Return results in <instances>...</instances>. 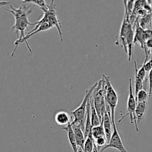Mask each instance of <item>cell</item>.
Instances as JSON below:
<instances>
[{"label":"cell","mask_w":152,"mask_h":152,"mask_svg":"<svg viewBox=\"0 0 152 152\" xmlns=\"http://www.w3.org/2000/svg\"><path fill=\"white\" fill-rule=\"evenodd\" d=\"M10 10L6 8L4 9L5 10H7V11L10 12V13L14 16L15 22L14 25L12 26L11 30L12 31L14 30V31H16V34L18 35L17 39L15 41L16 42H17L21 41V40L25 37V31L29 25H35V24L31 23V22H30L29 20H28V16H29L30 13L32 12L34 6H31V7H30V8L28 9L26 8L25 4H24V6H22V7L16 8V7H13V6L10 4Z\"/></svg>","instance_id":"6da1fadb"},{"label":"cell","mask_w":152,"mask_h":152,"mask_svg":"<svg viewBox=\"0 0 152 152\" xmlns=\"http://www.w3.org/2000/svg\"><path fill=\"white\" fill-rule=\"evenodd\" d=\"M98 83H95L92 85L89 89L86 91L85 92L84 97H83V100H82L80 105L77 107V108L72 111L71 112V114L73 117L72 122V124L77 125L80 126L82 129H84V124H85V120H86V110H87V105L88 103L90 101L91 97H92V94L93 93L94 90L96 88Z\"/></svg>","instance_id":"7a4b0ae2"},{"label":"cell","mask_w":152,"mask_h":152,"mask_svg":"<svg viewBox=\"0 0 152 152\" xmlns=\"http://www.w3.org/2000/svg\"><path fill=\"white\" fill-rule=\"evenodd\" d=\"M104 79H101L98 82L96 88L92 94V102L94 108L101 120L106 113V102L104 98Z\"/></svg>","instance_id":"3957f363"},{"label":"cell","mask_w":152,"mask_h":152,"mask_svg":"<svg viewBox=\"0 0 152 152\" xmlns=\"http://www.w3.org/2000/svg\"><path fill=\"white\" fill-rule=\"evenodd\" d=\"M103 78L105 81L104 85V98H105L106 104L109 106L111 111V120L112 123L115 121V112H116V108L117 106L118 101H119V96L117 93L115 91L114 88L113 87L110 82V77L103 74Z\"/></svg>","instance_id":"277c9868"},{"label":"cell","mask_w":152,"mask_h":152,"mask_svg":"<svg viewBox=\"0 0 152 152\" xmlns=\"http://www.w3.org/2000/svg\"><path fill=\"white\" fill-rule=\"evenodd\" d=\"M55 1H51L50 5H49V8L44 12L43 16L41 19L39 21H37V23L42 24L44 22H47L50 25V26L55 27L58 31V34L60 35V38H61V42H63V32H62V25H61V22H60L59 19H58V16H57V11L56 8H55Z\"/></svg>","instance_id":"5b68a950"},{"label":"cell","mask_w":152,"mask_h":152,"mask_svg":"<svg viewBox=\"0 0 152 152\" xmlns=\"http://www.w3.org/2000/svg\"><path fill=\"white\" fill-rule=\"evenodd\" d=\"M137 102L136 99L135 95H134V89H133V83L131 78L129 79V94H128V100H127V112L125 115L122 116L118 122L121 123L123 120L124 118L126 117H129L130 121L131 124L135 125V129L137 132H139V129L138 127V123H137V119L135 117V110L137 108Z\"/></svg>","instance_id":"8992f818"},{"label":"cell","mask_w":152,"mask_h":152,"mask_svg":"<svg viewBox=\"0 0 152 152\" xmlns=\"http://www.w3.org/2000/svg\"><path fill=\"white\" fill-rule=\"evenodd\" d=\"M108 148H115L119 152H129L124 145L122 138H121L120 134L116 128V122L113 123V133H112L110 141L107 142L105 146L100 149V152H104L106 149H108Z\"/></svg>","instance_id":"52a82bcc"},{"label":"cell","mask_w":152,"mask_h":152,"mask_svg":"<svg viewBox=\"0 0 152 152\" xmlns=\"http://www.w3.org/2000/svg\"><path fill=\"white\" fill-rule=\"evenodd\" d=\"M35 25H36L35 28H34L32 31H31L30 32H28V34L25 35V37H24V38L22 39L21 41L17 42H14V45H15L14 49H13V50L12 51L11 55H10L12 57L14 56L15 52H16V50H17V48H18V47H19V45H20L21 43H23V42H25V45H26L28 50H29V51L31 53V52H32V50H31V48L30 47V45H28V39H30L31 37H32V36L35 35V34H38V33L43 32V31H48V30H49L52 28V27L50 26V25H49V23H47V22H44V23H43V24H35Z\"/></svg>","instance_id":"ba28073f"},{"label":"cell","mask_w":152,"mask_h":152,"mask_svg":"<svg viewBox=\"0 0 152 152\" xmlns=\"http://www.w3.org/2000/svg\"><path fill=\"white\" fill-rule=\"evenodd\" d=\"M102 123L107 142H108L112 136V133H113V123H112L110 111H106L104 117H102Z\"/></svg>","instance_id":"9c48e42d"},{"label":"cell","mask_w":152,"mask_h":152,"mask_svg":"<svg viewBox=\"0 0 152 152\" xmlns=\"http://www.w3.org/2000/svg\"><path fill=\"white\" fill-rule=\"evenodd\" d=\"M72 126L73 132H74L75 136L76 143H77V148H81L83 149L85 140H86L83 129L80 126H77V125L72 124Z\"/></svg>","instance_id":"30bf717a"},{"label":"cell","mask_w":152,"mask_h":152,"mask_svg":"<svg viewBox=\"0 0 152 152\" xmlns=\"http://www.w3.org/2000/svg\"><path fill=\"white\" fill-rule=\"evenodd\" d=\"M55 120L57 124L60 126H68L72 122L69 114L64 111H60L57 112L55 116Z\"/></svg>","instance_id":"8fae6325"},{"label":"cell","mask_w":152,"mask_h":152,"mask_svg":"<svg viewBox=\"0 0 152 152\" xmlns=\"http://www.w3.org/2000/svg\"><path fill=\"white\" fill-rule=\"evenodd\" d=\"M63 130H65L67 133V137H68L69 142L70 145H71L72 148L73 152H77V143H76V140H75V136L74 132H73L72 126V124H69L68 126H66V127L62 128Z\"/></svg>","instance_id":"7c38bea8"},{"label":"cell","mask_w":152,"mask_h":152,"mask_svg":"<svg viewBox=\"0 0 152 152\" xmlns=\"http://www.w3.org/2000/svg\"><path fill=\"white\" fill-rule=\"evenodd\" d=\"M146 107H147V102H137V108L135 110V117L137 123H139L142 120L146 111Z\"/></svg>","instance_id":"4fadbf2b"},{"label":"cell","mask_w":152,"mask_h":152,"mask_svg":"<svg viewBox=\"0 0 152 152\" xmlns=\"http://www.w3.org/2000/svg\"><path fill=\"white\" fill-rule=\"evenodd\" d=\"M90 121L92 128L99 126L101 123V121H102V120H101L100 117H98V114H97L96 111H95V108H94L93 103L92 102V97H91L90 99Z\"/></svg>","instance_id":"5bb4252c"},{"label":"cell","mask_w":152,"mask_h":152,"mask_svg":"<svg viewBox=\"0 0 152 152\" xmlns=\"http://www.w3.org/2000/svg\"><path fill=\"white\" fill-rule=\"evenodd\" d=\"M94 145H95V142H94V139L92 136V133L88 134L86 137V140H85L84 145H83V152H92L94 148Z\"/></svg>","instance_id":"9a60e30c"},{"label":"cell","mask_w":152,"mask_h":152,"mask_svg":"<svg viewBox=\"0 0 152 152\" xmlns=\"http://www.w3.org/2000/svg\"><path fill=\"white\" fill-rule=\"evenodd\" d=\"M91 133H92V136L94 140L97 139V138L105 137L104 128H103L102 121H101V123L99 126H95V127H92V129H91Z\"/></svg>","instance_id":"2e32d148"},{"label":"cell","mask_w":152,"mask_h":152,"mask_svg":"<svg viewBox=\"0 0 152 152\" xmlns=\"http://www.w3.org/2000/svg\"><path fill=\"white\" fill-rule=\"evenodd\" d=\"M22 4H35V5L38 6L43 10V13L46 12L48 10V8H49V5H47L45 0H25V1H22Z\"/></svg>","instance_id":"e0dca14e"},{"label":"cell","mask_w":152,"mask_h":152,"mask_svg":"<svg viewBox=\"0 0 152 152\" xmlns=\"http://www.w3.org/2000/svg\"><path fill=\"white\" fill-rule=\"evenodd\" d=\"M152 19V15L151 14H148L145 15L144 16L140 18L139 22H138L139 26L142 28L143 30H146L148 25H149L151 24V22Z\"/></svg>","instance_id":"ac0fdd59"},{"label":"cell","mask_w":152,"mask_h":152,"mask_svg":"<svg viewBox=\"0 0 152 152\" xmlns=\"http://www.w3.org/2000/svg\"><path fill=\"white\" fill-rule=\"evenodd\" d=\"M136 99L137 102H143L148 101V92L145 89L140 90L137 94L135 95Z\"/></svg>","instance_id":"d6986e66"},{"label":"cell","mask_w":152,"mask_h":152,"mask_svg":"<svg viewBox=\"0 0 152 152\" xmlns=\"http://www.w3.org/2000/svg\"><path fill=\"white\" fill-rule=\"evenodd\" d=\"M94 142H95V145H96L97 148H98L99 150L101 149V148H102L103 147L105 146L107 143V139H106L105 137L95 139L94 140Z\"/></svg>","instance_id":"ffe728a7"},{"label":"cell","mask_w":152,"mask_h":152,"mask_svg":"<svg viewBox=\"0 0 152 152\" xmlns=\"http://www.w3.org/2000/svg\"><path fill=\"white\" fill-rule=\"evenodd\" d=\"M148 101L151 99L152 94V69L148 72Z\"/></svg>","instance_id":"44dd1931"},{"label":"cell","mask_w":152,"mask_h":152,"mask_svg":"<svg viewBox=\"0 0 152 152\" xmlns=\"http://www.w3.org/2000/svg\"><path fill=\"white\" fill-rule=\"evenodd\" d=\"M142 66L144 67L146 72H149L152 69V59H148V61H144Z\"/></svg>","instance_id":"7402d4cb"},{"label":"cell","mask_w":152,"mask_h":152,"mask_svg":"<svg viewBox=\"0 0 152 152\" xmlns=\"http://www.w3.org/2000/svg\"><path fill=\"white\" fill-rule=\"evenodd\" d=\"M92 152H100V150L97 148V146L95 145H94V148H93V151H92Z\"/></svg>","instance_id":"603a6c76"},{"label":"cell","mask_w":152,"mask_h":152,"mask_svg":"<svg viewBox=\"0 0 152 152\" xmlns=\"http://www.w3.org/2000/svg\"><path fill=\"white\" fill-rule=\"evenodd\" d=\"M77 152H83V149H82L81 148H77Z\"/></svg>","instance_id":"cb8c5ba5"}]
</instances>
